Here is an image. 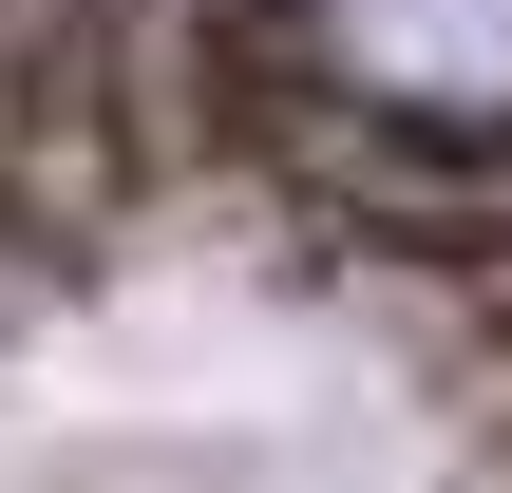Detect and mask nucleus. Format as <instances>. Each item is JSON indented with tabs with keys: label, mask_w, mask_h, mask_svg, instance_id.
I'll return each mask as SVG.
<instances>
[{
	"label": "nucleus",
	"mask_w": 512,
	"mask_h": 493,
	"mask_svg": "<svg viewBox=\"0 0 512 493\" xmlns=\"http://www.w3.org/2000/svg\"><path fill=\"white\" fill-rule=\"evenodd\" d=\"M0 493H512V0H0Z\"/></svg>",
	"instance_id": "f257e3e1"
}]
</instances>
